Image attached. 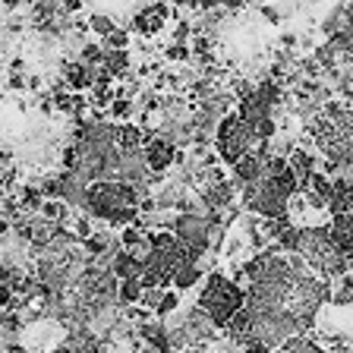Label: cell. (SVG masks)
<instances>
[{"label":"cell","mask_w":353,"mask_h":353,"mask_svg":"<svg viewBox=\"0 0 353 353\" xmlns=\"http://www.w3.org/2000/svg\"><path fill=\"white\" fill-rule=\"evenodd\" d=\"M306 142L319 152L322 164L353 168V108L344 101H328L303 126Z\"/></svg>","instance_id":"6da1fadb"},{"label":"cell","mask_w":353,"mask_h":353,"mask_svg":"<svg viewBox=\"0 0 353 353\" xmlns=\"http://www.w3.org/2000/svg\"><path fill=\"white\" fill-rule=\"evenodd\" d=\"M85 214L108 221L114 228H132L139 221V196L123 180H98L88 190Z\"/></svg>","instance_id":"7a4b0ae2"},{"label":"cell","mask_w":353,"mask_h":353,"mask_svg":"<svg viewBox=\"0 0 353 353\" xmlns=\"http://www.w3.org/2000/svg\"><path fill=\"white\" fill-rule=\"evenodd\" d=\"M243 303H246V290H243L236 281L224 278L221 272H212L205 278V287H202L196 306L212 319L214 328H224V325L243 309Z\"/></svg>","instance_id":"3957f363"},{"label":"cell","mask_w":353,"mask_h":353,"mask_svg":"<svg viewBox=\"0 0 353 353\" xmlns=\"http://www.w3.org/2000/svg\"><path fill=\"white\" fill-rule=\"evenodd\" d=\"M214 154H218L221 164H230L234 168L240 158H246L250 152H256L259 145H262V139L256 136V130H252L246 120L236 114V110H230L228 117L218 123V132H214Z\"/></svg>","instance_id":"277c9868"},{"label":"cell","mask_w":353,"mask_h":353,"mask_svg":"<svg viewBox=\"0 0 353 353\" xmlns=\"http://www.w3.org/2000/svg\"><path fill=\"white\" fill-rule=\"evenodd\" d=\"M170 234L183 243L186 250L196 256H205L212 250V224H208V212H180L170 221Z\"/></svg>","instance_id":"5b68a950"},{"label":"cell","mask_w":353,"mask_h":353,"mask_svg":"<svg viewBox=\"0 0 353 353\" xmlns=\"http://www.w3.org/2000/svg\"><path fill=\"white\" fill-rule=\"evenodd\" d=\"M142 152H145V164L152 174H164V170L174 168V161H183V152L176 145H170L164 136H158V132H148Z\"/></svg>","instance_id":"8992f818"},{"label":"cell","mask_w":353,"mask_h":353,"mask_svg":"<svg viewBox=\"0 0 353 353\" xmlns=\"http://www.w3.org/2000/svg\"><path fill=\"white\" fill-rule=\"evenodd\" d=\"M88 190H92V183H88L79 170H60V202L70 212H85Z\"/></svg>","instance_id":"52a82bcc"},{"label":"cell","mask_w":353,"mask_h":353,"mask_svg":"<svg viewBox=\"0 0 353 353\" xmlns=\"http://www.w3.org/2000/svg\"><path fill=\"white\" fill-rule=\"evenodd\" d=\"M168 19H170L168 0H152L145 10H139V13L132 16L130 29L136 32V35H142V38H154V35H161V29H164V22Z\"/></svg>","instance_id":"ba28073f"},{"label":"cell","mask_w":353,"mask_h":353,"mask_svg":"<svg viewBox=\"0 0 353 353\" xmlns=\"http://www.w3.org/2000/svg\"><path fill=\"white\" fill-rule=\"evenodd\" d=\"M287 168H290V174L296 176V183H300V192L309 186V176L319 170V152L312 145H303V139H300V145L294 148V152L287 154Z\"/></svg>","instance_id":"9c48e42d"},{"label":"cell","mask_w":353,"mask_h":353,"mask_svg":"<svg viewBox=\"0 0 353 353\" xmlns=\"http://www.w3.org/2000/svg\"><path fill=\"white\" fill-rule=\"evenodd\" d=\"M328 236H331V243H334L341 252L353 256V212L334 214V218L328 221Z\"/></svg>","instance_id":"30bf717a"},{"label":"cell","mask_w":353,"mask_h":353,"mask_svg":"<svg viewBox=\"0 0 353 353\" xmlns=\"http://www.w3.org/2000/svg\"><path fill=\"white\" fill-rule=\"evenodd\" d=\"M145 136H148V130H142V126L132 123V120L117 123V148H123V152H130V148H142L145 145Z\"/></svg>","instance_id":"8fae6325"},{"label":"cell","mask_w":353,"mask_h":353,"mask_svg":"<svg viewBox=\"0 0 353 353\" xmlns=\"http://www.w3.org/2000/svg\"><path fill=\"white\" fill-rule=\"evenodd\" d=\"M202 278H205V272H202V262H196V265H183V268H176V272L170 274V287L183 294V290H192V287H196Z\"/></svg>","instance_id":"7c38bea8"},{"label":"cell","mask_w":353,"mask_h":353,"mask_svg":"<svg viewBox=\"0 0 353 353\" xmlns=\"http://www.w3.org/2000/svg\"><path fill=\"white\" fill-rule=\"evenodd\" d=\"M281 353H325V347L309 334H294L290 341H284V347H278Z\"/></svg>","instance_id":"4fadbf2b"},{"label":"cell","mask_w":353,"mask_h":353,"mask_svg":"<svg viewBox=\"0 0 353 353\" xmlns=\"http://www.w3.org/2000/svg\"><path fill=\"white\" fill-rule=\"evenodd\" d=\"M101 66L108 70L110 76H114V79H120V76L130 73V54H126V51H104Z\"/></svg>","instance_id":"5bb4252c"},{"label":"cell","mask_w":353,"mask_h":353,"mask_svg":"<svg viewBox=\"0 0 353 353\" xmlns=\"http://www.w3.org/2000/svg\"><path fill=\"white\" fill-rule=\"evenodd\" d=\"M142 281L139 278H126V281H120V287H117V303H123V306H136L139 303V296H142Z\"/></svg>","instance_id":"9a60e30c"},{"label":"cell","mask_w":353,"mask_h":353,"mask_svg":"<svg viewBox=\"0 0 353 353\" xmlns=\"http://www.w3.org/2000/svg\"><path fill=\"white\" fill-rule=\"evenodd\" d=\"M180 309V290H174V287H168L164 290V296H161V303H158V309H154V319H170Z\"/></svg>","instance_id":"2e32d148"},{"label":"cell","mask_w":353,"mask_h":353,"mask_svg":"<svg viewBox=\"0 0 353 353\" xmlns=\"http://www.w3.org/2000/svg\"><path fill=\"white\" fill-rule=\"evenodd\" d=\"M110 117H114V123H120V120H130L132 114H136V98H123L117 95L114 101H110Z\"/></svg>","instance_id":"e0dca14e"},{"label":"cell","mask_w":353,"mask_h":353,"mask_svg":"<svg viewBox=\"0 0 353 353\" xmlns=\"http://www.w3.org/2000/svg\"><path fill=\"white\" fill-rule=\"evenodd\" d=\"M88 29L95 32V35L108 38L110 32L117 29V22H114V16H110V13H92V19H88Z\"/></svg>","instance_id":"ac0fdd59"},{"label":"cell","mask_w":353,"mask_h":353,"mask_svg":"<svg viewBox=\"0 0 353 353\" xmlns=\"http://www.w3.org/2000/svg\"><path fill=\"white\" fill-rule=\"evenodd\" d=\"M104 48H108V51H126V48H130V29H120L117 26V29L104 38Z\"/></svg>","instance_id":"d6986e66"},{"label":"cell","mask_w":353,"mask_h":353,"mask_svg":"<svg viewBox=\"0 0 353 353\" xmlns=\"http://www.w3.org/2000/svg\"><path fill=\"white\" fill-rule=\"evenodd\" d=\"M161 296H164V290H161V287H145L136 306H142V309H145V312H152V316H154V309H158V303H161Z\"/></svg>","instance_id":"ffe728a7"},{"label":"cell","mask_w":353,"mask_h":353,"mask_svg":"<svg viewBox=\"0 0 353 353\" xmlns=\"http://www.w3.org/2000/svg\"><path fill=\"white\" fill-rule=\"evenodd\" d=\"M164 57L186 63V60H192V51H190V44H183V41H170V44H168V51H164Z\"/></svg>","instance_id":"44dd1931"},{"label":"cell","mask_w":353,"mask_h":353,"mask_svg":"<svg viewBox=\"0 0 353 353\" xmlns=\"http://www.w3.org/2000/svg\"><path fill=\"white\" fill-rule=\"evenodd\" d=\"M0 3H3V7H7V10H16V7H19V3H22V0H0Z\"/></svg>","instance_id":"7402d4cb"},{"label":"cell","mask_w":353,"mask_h":353,"mask_svg":"<svg viewBox=\"0 0 353 353\" xmlns=\"http://www.w3.org/2000/svg\"><path fill=\"white\" fill-rule=\"evenodd\" d=\"M272 353H281V350H272Z\"/></svg>","instance_id":"603a6c76"}]
</instances>
